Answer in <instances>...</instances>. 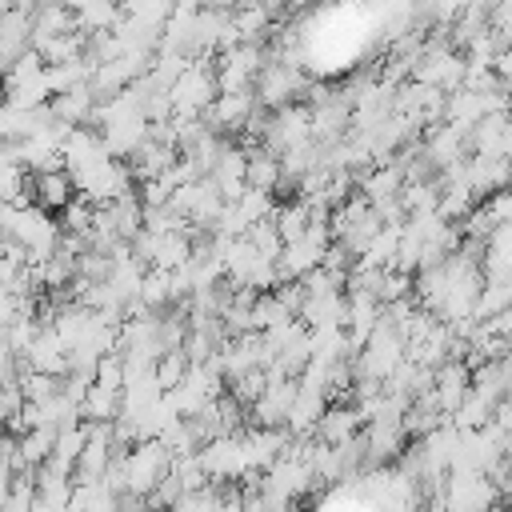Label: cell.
I'll use <instances>...</instances> for the list:
<instances>
[{
	"mask_svg": "<svg viewBox=\"0 0 512 512\" xmlns=\"http://www.w3.org/2000/svg\"><path fill=\"white\" fill-rule=\"evenodd\" d=\"M68 196H72V184L64 172H40L36 176V200L44 208H68Z\"/></svg>",
	"mask_w": 512,
	"mask_h": 512,
	"instance_id": "obj_1",
	"label": "cell"
},
{
	"mask_svg": "<svg viewBox=\"0 0 512 512\" xmlns=\"http://www.w3.org/2000/svg\"><path fill=\"white\" fill-rule=\"evenodd\" d=\"M36 72H40V52L24 56V60H20V68H16V76H36ZM44 92H48V80L40 76V80H36V88H32V80H28V84H24V92H16V96H20V104H28V100L36 104Z\"/></svg>",
	"mask_w": 512,
	"mask_h": 512,
	"instance_id": "obj_2",
	"label": "cell"
}]
</instances>
